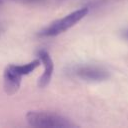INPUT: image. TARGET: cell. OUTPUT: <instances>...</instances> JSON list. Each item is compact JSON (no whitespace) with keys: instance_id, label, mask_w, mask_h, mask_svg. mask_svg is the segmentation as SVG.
<instances>
[{"instance_id":"6da1fadb","label":"cell","mask_w":128,"mask_h":128,"mask_svg":"<svg viewBox=\"0 0 128 128\" xmlns=\"http://www.w3.org/2000/svg\"><path fill=\"white\" fill-rule=\"evenodd\" d=\"M41 61L39 58L34 59L26 64H11L8 65L3 74V86L6 94L13 95L15 94L21 85V79L23 76H26L32 73L39 65Z\"/></svg>"},{"instance_id":"7a4b0ae2","label":"cell","mask_w":128,"mask_h":128,"mask_svg":"<svg viewBox=\"0 0 128 128\" xmlns=\"http://www.w3.org/2000/svg\"><path fill=\"white\" fill-rule=\"evenodd\" d=\"M26 121L32 127L37 128H70L76 125L68 118L47 111H29Z\"/></svg>"},{"instance_id":"3957f363","label":"cell","mask_w":128,"mask_h":128,"mask_svg":"<svg viewBox=\"0 0 128 128\" xmlns=\"http://www.w3.org/2000/svg\"><path fill=\"white\" fill-rule=\"evenodd\" d=\"M88 13H89V7L86 6V7L79 8L67 14L64 17L53 21L48 26H46L41 31H39L38 35L40 37H54V36L60 35L66 32L71 27H73L80 20H82Z\"/></svg>"},{"instance_id":"277c9868","label":"cell","mask_w":128,"mask_h":128,"mask_svg":"<svg viewBox=\"0 0 128 128\" xmlns=\"http://www.w3.org/2000/svg\"><path fill=\"white\" fill-rule=\"evenodd\" d=\"M66 73L72 77H76L80 80L88 82H102L110 77V73L107 69L93 64L74 65L69 67Z\"/></svg>"},{"instance_id":"5b68a950","label":"cell","mask_w":128,"mask_h":128,"mask_svg":"<svg viewBox=\"0 0 128 128\" xmlns=\"http://www.w3.org/2000/svg\"><path fill=\"white\" fill-rule=\"evenodd\" d=\"M37 56L44 67L43 74L38 79V86L40 88H45L50 83V80L52 78L54 71V63L49 52L45 49H39L37 51Z\"/></svg>"},{"instance_id":"8992f818","label":"cell","mask_w":128,"mask_h":128,"mask_svg":"<svg viewBox=\"0 0 128 128\" xmlns=\"http://www.w3.org/2000/svg\"><path fill=\"white\" fill-rule=\"evenodd\" d=\"M13 1H17V2H22V3H29V4H31V3H39V2H41V1H43V0H13Z\"/></svg>"},{"instance_id":"52a82bcc","label":"cell","mask_w":128,"mask_h":128,"mask_svg":"<svg viewBox=\"0 0 128 128\" xmlns=\"http://www.w3.org/2000/svg\"><path fill=\"white\" fill-rule=\"evenodd\" d=\"M123 36H124L125 38H127V39H128V29L124 31V33H123Z\"/></svg>"},{"instance_id":"ba28073f","label":"cell","mask_w":128,"mask_h":128,"mask_svg":"<svg viewBox=\"0 0 128 128\" xmlns=\"http://www.w3.org/2000/svg\"><path fill=\"white\" fill-rule=\"evenodd\" d=\"M2 31H3V27H2V25L0 24V35H1V33H2Z\"/></svg>"},{"instance_id":"9c48e42d","label":"cell","mask_w":128,"mask_h":128,"mask_svg":"<svg viewBox=\"0 0 128 128\" xmlns=\"http://www.w3.org/2000/svg\"><path fill=\"white\" fill-rule=\"evenodd\" d=\"M1 3H2V0H0V5H1Z\"/></svg>"},{"instance_id":"30bf717a","label":"cell","mask_w":128,"mask_h":128,"mask_svg":"<svg viewBox=\"0 0 128 128\" xmlns=\"http://www.w3.org/2000/svg\"><path fill=\"white\" fill-rule=\"evenodd\" d=\"M58 1H64V0H58Z\"/></svg>"}]
</instances>
